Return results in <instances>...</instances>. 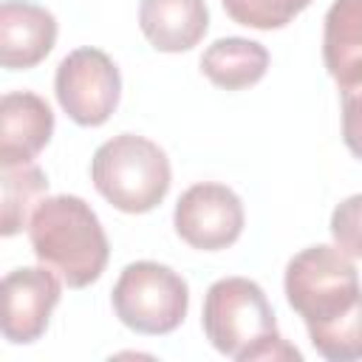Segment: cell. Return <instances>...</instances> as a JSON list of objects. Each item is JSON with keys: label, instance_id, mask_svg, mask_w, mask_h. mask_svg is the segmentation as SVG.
I'll use <instances>...</instances> for the list:
<instances>
[{"label": "cell", "instance_id": "cell-1", "mask_svg": "<svg viewBox=\"0 0 362 362\" xmlns=\"http://www.w3.org/2000/svg\"><path fill=\"white\" fill-rule=\"evenodd\" d=\"M283 288L320 356L362 359V286L351 255L339 246H308L288 260Z\"/></svg>", "mask_w": 362, "mask_h": 362}, {"label": "cell", "instance_id": "cell-2", "mask_svg": "<svg viewBox=\"0 0 362 362\" xmlns=\"http://www.w3.org/2000/svg\"><path fill=\"white\" fill-rule=\"evenodd\" d=\"M201 325L212 348L238 362L303 359L277 334V320L263 288L249 277L215 280L204 297Z\"/></svg>", "mask_w": 362, "mask_h": 362}, {"label": "cell", "instance_id": "cell-3", "mask_svg": "<svg viewBox=\"0 0 362 362\" xmlns=\"http://www.w3.org/2000/svg\"><path fill=\"white\" fill-rule=\"evenodd\" d=\"M28 240L42 266L54 269L68 288L96 283L107 266V235L79 195H51L28 221Z\"/></svg>", "mask_w": 362, "mask_h": 362}, {"label": "cell", "instance_id": "cell-4", "mask_svg": "<svg viewBox=\"0 0 362 362\" xmlns=\"http://www.w3.org/2000/svg\"><path fill=\"white\" fill-rule=\"evenodd\" d=\"M90 181L107 204L141 215L167 198L173 173L167 153L156 141L136 133H119L93 153Z\"/></svg>", "mask_w": 362, "mask_h": 362}, {"label": "cell", "instance_id": "cell-5", "mask_svg": "<svg viewBox=\"0 0 362 362\" xmlns=\"http://www.w3.org/2000/svg\"><path fill=\"white\" fill-rule=\"evenodd\" d=\"M110 300L122 325L136 334L161 337L184 322L189 308V286L164 263L136 260L122 269Z\"/></svg>", "mask_w": 362, "mask_h": 362}, {"label": "cell", "instance_id": "cell-6", "mask_svg": "<svg viewBox=\"0 0 362 362\" xmlns=\"http://www.w3.org/2000/svg\"><path fill=\"white\" fill-rule=\"evenodd\" d=\"M54 90L59 107L82 127H99L110 119L119 105L122 76L113 59L99 48L71 51L54 76Z\"/></svg>", "mask_w": 362, "mask_h": 362}, {"label": "cell", "instance_id": "cell-7", "mask_svg": "<svg viewBox=\"0 0 362 362\" xmlns=\"http://www.w3.org/2000/svg\"><path fill=\"white\" fill-rule=\"evenodd\" d=\"M243 204L226 187L215 181L192 184L175 204L173 223L184 243L201 252H218L232 246L243 232Z\"/></svg>", "mask_w": 362, "mask_h": 362}, {"label": "cell", "instance_id": "cell-8", "mask_svg": "<svg viewBox=\"0 0 362 362\" xmlns=\"http://www.w3.org/2000/svg\"><path fill=\"white\" fill-rule=\"evenodd\" d=\"M62 297V286L48 266H23L3 277V337L14 345L37 342Z\"/></svg>", "mask_w": 362, "mask_h": 362}, {"label": "cell", "instance_id": "cell-9", "mask_svg": "<svg viewBox=\"0 0 362 362\" xmlns=\"http://www.w3.org/2000/svg\"><path fill=\"white\" fill-rule=\"evenodd\" d=\"M57 42V17L28 0L0 3V65L25 71L40 65Z\"/></svg>", "mask_w": 362, "mask_h": 362}, {"label": "cell", "instance_id": "cell-10", "mask_svg": "<svg viewBox=\"0 0 362 362\" xmlns=\"http://www.w3.org/2000/svg\"><path fill=\"white\" fill-rule=\"evenodd\" d=\"M54 136L48 102L31 90H11L0 102V164L31 161Z\"/></svg>", "mask_w": 362, "mask_h": 362}, {"label": "cell", "instance_id": "cell-11", "mask_svg": "<svg viewBox=\"0 0 362 362\" xmlns=\"http://www.w3.org/2000/svg\"><path fill=\"white\" fill-rule=\"evenodd\" d=\"M139 28L156 51L181 54L204 40L209 8L204 0H141Z\"/></svg>", "mask_w": 362, "mask_h": 362}, {"label": "cell", "instance_id": "cell-12", "mask_svg": "<svg viewBox=\"0 0 362 362\" xmlns=\"http://www.w3.org/2000/svg\"><path fill=\"white\" fill-rule=\"evenodd\" d=\"M322 59L342 88L362 85V0H334L322 28Z\"/></svg>", "mask_w": 362, "mask_h": 362}, {"label": "cell", "instance_id": "cell-13", "mask_svg": "<svg viewBox=\"0 0 362 362\" xmlns=\"http://www.w3.org/2000/svg\"><path fill=\"white\" fill-rule=\"evenodd\" d=\"M269 51L246 37H221L201 54L204 76L223 90H243L266 76Z\"/></svg>", "mask_w": 362, "mask_h": 362}, {"label": "cell", "instance_id": "cell-14", "mask_svg": "<svg viewBox=\"0 0 362 362\" xmlns=\"http://www.w3.org/2000/svg\"><path fill=\"white\" fill-rule=\"evenodd\" d=\"M48 178L34 161L0 164V232L3 238L17 235L42 204Z\"/></svg>", "mask_w": 362, "mask_h": 362}, {"label": "cell", "instance_id": "cell-15", "mask_svg": "<svg viewBox=\"0 0 362 362\" xmlns=\"http://www.w3.org/2000/svg\"><path fill=\"white\" fill-rule=\"evenodd\" d=\"M223 11L246 28L272 31L288 25L300 11L311 6V0H221Z\"/></svg>", "mask_w": 362, "mask_h": 362}, {"label": "cell", "instance_id": "cell-16", "mask_svg": "<svg viewBox=\"0 0 362 362\" xmlns=\"http://www.w3.org/2000/svg\"><path fill=\"white\" fill-rule=\"evenodd\" d=\"M331 235L337 246L351 255L362 257V192L345 198L342 204L334 206L331 212Z\"/></svg>", "mask_w": 362, "mask_h": 362}, {"label": "cell", "instance_id": "cell-17", "mask_svg": "<svg viewBox=\"0 0 362 362\" xmlns=\"http://www.w3.org/2000/svg\"><path fill=\"white\" fill-rule=\"evenodd\" d=\"M342 141L362 158V85L342 88Z\"/></svg>", "mask_w": 362, "mask_h": 362}]
</instances>
